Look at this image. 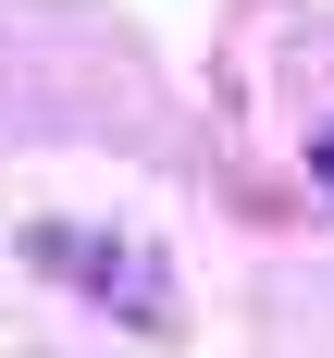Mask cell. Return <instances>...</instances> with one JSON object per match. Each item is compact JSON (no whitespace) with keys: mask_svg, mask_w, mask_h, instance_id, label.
I'll list each match as a JSON object with an SVG mask.
<instances>
[{"mask_svg":"<svg viewBox=\"0 0 334 358\" xmlns=\"http://www.w3.org/2000/svg\"><path fill=\"white\" fill-rule=\"evenodd\" d=\"M322 185H334V148H322Z\"/></svg>","mask_w":334,"mask_h":358,"instance_id":"cell-1","label":"cell"}]
</instances>
